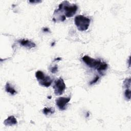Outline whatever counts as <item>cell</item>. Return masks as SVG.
<instances>
[{"instance_id": "obj_1", "label": "cell", "mask_w": 131, "mask_h": 131, "mask_svg": "<svg viewBox=\"0 0 131 131\" xmlns=\"http://www.w3.org/2000/svg\"><path fill=\"white\" fill-rule=\"evenodd\" d=\"M77 9V5H71L68 1H64L59 5L58 9L63 10L64 12V16L70 17H72L76 13Z\"/></svg>"}, {"instance_id": "obj_2", "label": "cell", "mask_w": 131, "mask_h": 131, "mask_svg": "<svg viewBox=\"0 0 131 131\" xmlns=\"http://www.w3.org/2000/svg\"><path fill=\"white\" fill-rule=\"evenodd\" d=\"M74 22L77 29L81 31L86 30L90 24V19L82 15H77L74 19Z\"/></svg>"}, {"instance_id": "obj_3", "label": "cell", "mask_w": 131, "mask_h": 131, "mask_svg": "<svg viewBox=\"0 0 131 131\" xmlns=\"http://www.w3.org/2000/svg\"><path fill=\"white\" fill-rule=\"evenodd\" d=\"M35 76L40 85L49 87L52 82V79L50 76H46L41 71H38L35 73Z\"/></svg>"}, {"instance_id": "obj_4", "label": "cell", "mask_w": 131, "mask_h": 131, "mask_svg": "<svg viewBox=\"0 0 131 131\" xmlns=\"http://www.w3.org/2000/svg\"><path fill=\"white\" fill-rule=\"evenodd\" d=\"M54 93L56 95H60L63 94L66 89V84L62 78H59L54 82L53 86Z\"/></svg>"}, {"instance_id": "obj_5", "label": "cell", "mask_w": 131, "mask_h": 131, "mask_svg": "<svg viewBox=\"0 0 131 131\" xmlns=\"http://www.w3.org/2000/svg\"><path fill=\"white\" fill-rule=\"evenodd\" d=\"M82 59L83 61V62L86 65H88V66H89L90 68H95V69H97V68L99 66V65L101 62L99 60L95 59L86 55L82 57Z\"/></svg>"}, {"instance_id": "obj_6", "label": "cell", "mask_w": 131, "mask_h": 131, "mask_svg": "<svg viewBox=\"0 0 131 131\" xmlns=\"http://www.w3.org/2000/svg\"><path fill=\"white\" fill-rule=\"evenodd\" d=\"M70 99V97H59L56 100V104L60 110H64L66 108L67 105Z\"/></svg>"}, {"instance_id": "obj_7", "label": "cell", "mask_w": 131, "mask_h": 131, "mask_svg": "<svg viewBox=\"0 0 131 131\" xmlns=\"http://www.w3.org/2000/svg\"><path fill=\"white\" fill-rule=\"evenodd\" d=\"M18 42L23 47H25L28 49L33 48L35 47V44L32 41L28 39H23L21 40H18Z\"/></svg>"}, {"instance_id": "obj_8", "label": "cell", "mask_w": 131, "mask_h": 131, "mask_svg": "<svg viewBox=\"0 0 131 131\" xmlns=\"http://www.w3.org/2000/svg\"><path fill=\"white\" fill-rule=\"evenodd\" d=\"M4 123L6 126H12L17 123V120L14 116H10L4 120Z\"/></svg>"}, {"instance_id": "obj_9", "label": "cell", "mask_w": 131, "mask_h": 131, "mask_svg": "<svg viewBox=\"0 0 131 131\" xmlns=\"http://www.w3.org/2000/svg\"><path fill=\"white\" fill-rule=\"evenodd\" d=\"M107 64L103 62H101L99 66L97 68V70L98 72L100 74H103V72L105 71L107 69Z\"/></svg>"}, {"instance_id": "obj_10", "label": "cell", "mask_w": 131, "mask_h": 131, "mask_svg": "<svg viewBox=\"0 0 131 131\" xmlns=\"http://www.w3.org/2000/svg\"><path fill=\"white\" fill-rule=\"evenodd\" d=\"M5 90L7 92L10 93L11 95H14L17 93L15 89L13 87H12L8 82H7L6 84Z\"/></svg>"}, {"instance_id": "obj_11", "label": "cell", "mask_w": 131, "mask_h": 131, "mask_svg": "<svg viewBox=\"0 0 131 131\" xmlns=\"http://www.w3.org/2000/svg\"><path fill=\"white\" fill-rule=\"evenodd\" d=\"M43 113L46 115H51L54 113V110L52 109V108H49V107H45L43 109Z\"/></svg>"}, {"instance_id": "obj_12", "label": "cell", "mask_w": 131, "mask_h": 131, "mask_svg": "<svg viewBox=\"0 0 131 131\" xmlns=\"http://www.w3.org/2000/svg\"><path fill=\"white\" fill-rule=\"evenodd\" d=\"M124 96L127 100H129L130 99V89H126L124 92Z\"/></svg>"}, {"instance_id": "obj_13", "label": "cell", "mask_w": 131, "mask_h": 131, "mask_svg": "<svg viewBox=\"0 0 131 131\" xmlns=\"http://www.w3.org/2000/svg\"><path fill=\"white\" fill-rule=\"evenodd\" d=\"M57 70H58V67L56 65L53 67H52L51 68V72L52 73H55L57 71Z\"/></svg>"}, {"instance_id": "obj_14", "label": "cell", "mask_w": 131, "mask_h": 131, "mask_svg": "<svg viewBox=\"0 0 131 131\" xmlns=\"http://www.w3.org/2000/svg\"><path fill=\"white\" fill-rule=\"evenodd\" d=\"M99 77L98 76H97L95 78V79H94L93 80H92V81L90 82V84H94V83H95L96 82H97V81L99 80Z\"/></svg>"}, {"instance_id": "obj_15", "label": "cell", "mask_w": 131, "mask_h": 131, "mask_svg": "<svg viewBox=\"0 0 131 131\" xmlns=\"http://www.w3.org/2000/svg\"><path fill=\"white\" fill-rule=\"evenodd\" d=\"M43 31L47 32V31H49V29H48V28H44V29H43Z\"/></svg>"}]
</instances>
